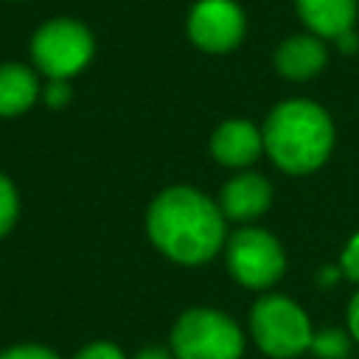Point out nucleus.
<instances>
[{
	"label": "nucleus",
	"instance_id": "18",
	"mask_svg": "<svg viewBox=\"0 0 359 359\" xmlns=\"http://www.w3.org/2000/svg\"><path fill=\"white\" fill-rule=\"evenodd\" d=\"M73 359H123L121 348L112 345V342H93L87 348H81Z\"/></svg>",
	"mask_w": 359,
	"mask_h": 359
},
{
	"label": "nucleus",
	"instance_id": "19",
	"mask_svg": "<svg viewBox=\"0 0 359 359\" xmlns=\"http://www.w3.org/2000/svg\"><path fill=\"white\" fill-rule=\"evenodd\" d=\"M348 331H351V337L359 342V292L351 297V303H348Z\"/></svg>",
	"mask_w": 359,
	"mask_h": 359
},
{
	"label": "nucleus",
	"instance_id": "7",
	"mask_svg": "<svg viewBox=\"0 0 359 359\" xmlns=\"http://www.w3.org/2000/svg\"><path fill=\"white\" fill-rule=\"evenodd\" d=\"M244 11L233 0H199L188 14V36L205 53H227L244 39Z\"/></svg>",
	"mask_w": 359,
	"mask_h": 359
},
{
	"label": "nucleus",
	"instance_id": "4",
	"mask_svg": "<svg viewBox=\"0 0 359 359\" xmlns=\"http://www.w3.org/2000/svg\"><path fill=\"white\" fill-rule=\"evenodd\" d=\"M250 328L258 348L275 359H292L311 345V325L306 311L280 294H264L252 303Z\"/></svg>",
	"mask_w": 359,
	"mask_h": 359
},
{
	"label": "nucleus",
	"instance_id": "2",
	"mask_svg": "<svg viewBox=\"0 0 359 359\" xmlns=\"http://www.w3.org/2000/svg\"><path fill=\"white\" fill-rule=\"evenodd\" d=\"M261 135L272 163L289 174H309L320 168L334 146V123L328 112L306 98L278 104Z\"/></svg>",
	"mask_w": 359,
	"mask_h": 359
},
{
	"label": "nucleus",
	"instance_id": "1",
	"mask_svg": "<svg viewBox=\"0 0 359 359\" xmlns=\"http://www.w3.org/2000/svg\"><path fill=\"white\" fill-rule=\"evenodd\" d=\"M154 247L177 264H205L224 244V213L205 194L177 185L154 196L146 213Z\"/></svg>",
	"mask_w": 359,
	"mask_h": 359
},
{
	"label": "nucleus",
	"instance_id": "21",
	"mask_svg": "<svg viewBox=\"0 0 359 359\" xmlns=\"http://www.w3.org/2000/svg\"><path fill=\"white\" fill-rule=\"evenodd\" d=\"M337 42H339V48H342V50H356V45H359V39H356V34H353V31L342 34Z\"/></svg>",
	"mask_w": 359,
	"mask_h": 359
},
{
	"label": "nucleus",
	"instance_id": "5",
	"mask_svg": "<svg viewBox=\"0 0 359 359\" xmlns=\"http://www.w3.org/2000/svg\"><path fill=\"white\" fill-rule=\"evenodd\" d=\"M93 50H95V42L87 25H81L79 20H67V17L45 22L31 39L34 65L48 79L76 76L79 70L87 67V62L93 59Z\"/></svg>",
	"mask_w": 359,
	"mask_h": 359
},
{
	"label": "nucleus",
	"instance_id": "3",
	"mask_svg": "<svg viewBox=\"0 0 359 359\" xmlns=\"http://www.w3.org/2000/svg\"><path fill=\"white\" fill-rule=\"evenodd\" d=\"M177 359H241L244 337L238 325L216 309H188L171 331Z\"/></svg>",
	"mask_w": 359,
	"mask_h": 359
},
{
	"label": "nucleus",
	"instance_id": "12",
	"mask_svg": "<svg viewBox=\"0 0 359 359\" xmlns=\"http://www.w3.org/2000/svg\"><path fill=\"white\" fill-rule=\"evenodd\" d=\"M39 95V81L31 67L8 62L0 65V115L11 118L25 112Z\"/></svg>",
	"mask_w": 359,
	"mask_h": 359
},
{
	"label": "nucleus",
	"instance_id": "14",
	"mask_svg": "<svg viewBox=\"0 0 359 359\" xmlns=\"http://www.w3.org/2000/svg\"><path fill=\"white\" fill-rule=\"evenodd\" d=\"M17 210H20L17 188L11 185V180H8L6 174H0V236H6V233L14 227Z\"/></svg>",
	"mask_w": 359,
	"mask_h": 359
},
{
	"label": "nucleus",
	"instance_id": "11",
	"mask_svg": "<svg viewBox=\"0 0 359 359\" xmlns=\"http://www.w3.org/2000/svg\"><path fill=\"white\" fill-rule=\"evenodd\" d=\"M297 17L320 39H339L353 31L356 0H294Z\"/></svg>",
	"mask_w": 359,
	"mask_h": 359
},
{
	"label": "nucleus",
	"instance_id": "17",
	"mask_svg": "<svg viewBox=\"0 0 359 359\" xmlns=\"http://www.w3.org/2000/svg\"><path fill=\"white\" fill-rule=\"evenodd\" d=\"M339 272L359 283V233L348 241V247L342 252V261H339Z\"/></svg>",
	"mask_w": 359,
	"mask_h": 359
},
{
	"label": "nucleus",
	"instance_id": "15",
	"mask_svg": "<svg viewBox=\"0 0 359 359\" xmlns=\"http://www.w3.org/2000/svg\"><path fill=\"white\" fill-rule=\"evenodd\" d=\"M70 95H73V90H70V84H67V79H48V87L42 90V98H45V104L48 107H65L67 101H70Z\"/></svg>",
	"mask_w": 359,
	"mask_h": 359
},
{
	"label": "nucleus",
	"instance_id": "16",
	"mask_svg": "<svg viewBox=\"0 0 359 359\" xmlns=\"http://www.w3.org/2000/svg\"><path fill=\"white\" fill-rule=\"evenodd\" d=\"M0 359H59V356L45 345H14V348H6Z\"/></svg>",
	"mask_w": 359,
	"mask_h": 359
},
{
	"label": "nucleus",
	"instance_id": "9",
	"mask_svg": "<svg viewBox=\"0 0 359 359\" xmlns=\"http://www.w3.org/2000/svg\"><path fill=\"white\" fill-rule=\"evenodd\" d=\"M325 59H328L325 45L314 34H294V36L283 39L275 50L278 73L292 81H306V79L317 76L325 67Z\"/></svg>",
	"mask_w": 359,
	"mask_h": 359
},
{
	"label": "nucleus",
	"instance_id": "10",
	"mask_svg": "<svg viewBox=\"0 0 359 359\" xmlns=\"http://www.w3.org/2000/svg\"><path fill=\"white\" fill-rule=\"evenodd\" d=\"M272 202V185L261 174H238L222 188L219 208L227 219L250 222L261 216Z\"/></svg>",
	"mask_w": 359,
	"mask_h": 359
},
{
	"label": "nucleus",
	"instance_id": "6",
	"mask_svg": "<svg viewBox=\"0 0 359 359\" xmlns=\"http://www.w3.org/2000/svg\"><path fill=\"white\" fill-rule=\"evenodd\" d=\"M227 269L250 289H269L286 269L280 241L261 227H241L227 238Z\"/></svg>",
	"mask_w": 359,
	"mask_h": 359
},
{
	"label": "nucleus",
	"instance_id": "13",
	"mask_svg": "<svg viewBox=\"0 0 359 359\" xmlns=\"http://www.w3.org/2000/svg\"><path fill=\"white\" fill-rule=\"evenodd\" d=\"M309 351L317 359H345L351 353V337L339 328H325V331L311 334Z\"/></svg>",
	"mask_w": 359,
	"mask_h": 359
},
{
	"label": "nucleus",
	"instance_id": "8",
	"mask_svg": "<svg viewBox=\"0 0 359 359\" xmlns=\"http://www.w3.org/2000/svg\"><path fill=\"white\" fill-rule=\"evenodd\" d=\"M261 149H264V135L250 121H241V118L224 121L210 137L213 157L230 168H241V165L255 163Z\"/></svg>",
	"mask_w": 359,
	"mask_h": 359
},
{
	"label": "nucleus",
	"instance_id": "20",
	"mask_svg": "<svg viewBox=\"0 0 359 359\" xmlns=\"http://www.w3.org/2000/svg\"><path fill=\"white\" fill-rule=\"evenodd\" d=\"M135 359H171V356H168V351H163V348H143Z\"/></svg>",
	"mask_w": 359,
	"mask_h": 359
}]
</instances>
